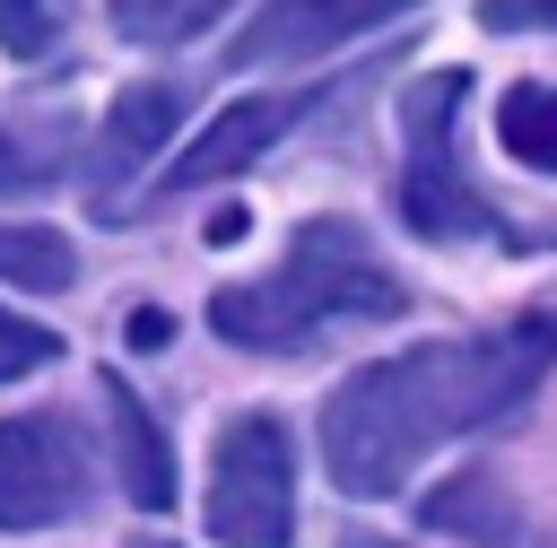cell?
<instances>
[{"label":"cell","instance_id":"cell-1","mask_svg":"<svg viewBox=\"0 0 557 548\" xmlns=\"http://www.w3.org/2000/svg\"><path fill=\"white\" fill-rule=\"evenodd\" d=\"M557 365V322L548 313H522V322H496V331H470V339H426V348H400L383 365H357L331 400H322V470L339 496H400L409 470L444 444V435H470V426H496L505 409H522L540 391V374Z\"/></svg>","mask_w":557,"mask_h":548},{"label":"cell","instance_id":"cell-2","mask_svg":"<svg viewBox=\"0 0 557 548\" xmlns=\"http://www.w3.org/2000/svg\"><path fill=\"white\" fill-rule=\"evenodd\" d=\"M392 313H409V287L374 261L357 217H305L270 278L209 296V331L226 348H261V357H287V348H313L348 322H392Z\"/></svg>","mask_w":557,"mask_h":548},{"label":"cell","instance_id":"cell-3","mask_svg":"<svg viewBox=\"0 0 557 548\" xmlns=\"http://www.w3.org/2000/svg\"><path fill=\"white\" fill-rule=\"evenodd\" d=\"M470 78L461 70H435L400 96V130H409V165H400V217L426 235V244H461V235H496L513 244V226L496 217V200L461 174L453 157V113H461Z\"/></svg>","mask_w":557,"mask_h":548},{"label":"cell","instance_id":"cell-4","mask_svg":"<svg viewBox=\"0 0 557 548\" xmlns=\"http://www.w3.org/2000/svg\"><path fill=\"white\" fill-rule=\"evenodd\" d=\"M209 539L218 548H287L296 539V435L270 409L226 418L209 452Z\"/></svg>","mask_w":557,"mask_h":548},{"label":"cell","instance_id":"cell-5","mask_svg":"<svg viewBox=\"0 0 557 548\" xmlns=\"http://www.w3.org/2000/svg\"><path fill=\"white\" fill-rule=\"evenodd\" d=\"M96 461L61 409L0 418V531H61L87 513Z\"/></svg>","mask_w":557,"mask_h":548},{"label":"cell","instance_id":"cell-6","mask_svg":"<svg viewBox=\"0 0 557 548\" xmlns=\"http://www.w3.org/2000/svg\"><path fill=\"white\" fill-rule=\"evenodd\" d=\"M400 9H418V0H261L252 17H244V35H235V70H287V61H322V52H339L348 35H366V26H383V17H400Z\"/></svg>","mask_w":557,"mask_h":548},{"label":"cell","instance_id":"cell-7","mask_svg":"<svg viewBox=\"0 0 557 548\" xmlns=\"http://www.w3.org/2000/svg\"><path fill=\"white\" fill-rule=\"evenodd\" d=\"M305 113V96H244V104H226L183 157H174V174H165V191H200V183H226V174H244L287 122Z\"/></svg>","mask_w":557,"mask_h":548},{"label":"cell","instance_id":"cell-8","mask_svg":"<svg viewBox=\"0 0 557 548\" xmlns=\"http://www.w3.org/2000/svg\"><path fill=\"white\" fill-rule=\"evenodd\" d=\"M104 452H113V478H122V496L139 513L174 505V444H165V426L148 418V400L122 374H104Z\"/></svg>","mask_w":557,"mask_h":548},{"label":"cell","instance_id":"cell-9","mask_svg":"<svg viewBox=\"0 0 557 548\" xmlns=\"http://www.w3.org/2000/svg\"><path fill=\"white\" fill-rule=\"evenodd\" d=\"M174 122H183V87H165V78L122 87L113 113H104V165H139V157H157V148L174 139Z\"/></svg>","mask_w":557,"mask_h":548},{"label":"cell","instance_id":"cell-10","mask_svg":"<svg viewBox=\"0 0 557 548\" xmlns=\"http://www.w3.org/2000/svg\"><path fill=\"white\" fill-rule=\"evenodd\" d=\"M426 531H461L479 548H505L513 539V505H505V487L487 470H470V478H453V487L426 496Z\"/></svg>","mask_w":557,"mask_h":548},{"label":"cell","instance_id":"cell-11","mask_svg":"<svg viewBox=\"0 0 557 548\" xmlns=\"http://www.w3.org/2000/svg\"><path fill=\"white\" fill-rule=\"evenodd\" d=\"M0 278L26 296H61L78 278V252L61 226H0Z\"/></svg>","mask_w":557,"mask_h":548},{"label":"cell","instance_id":"cell-12","mask_svg":"<svg viewBox=\"0 0 557 548\" xmlns=\"http://www.w3.org/2000/svg\"><path fill=\"white\" fill-rule=\"evenodd\" d=\"M496 139H505L522 165L557 174V87H513V96L496 104Z\"/></svg>","mask_w":557,"mask_h":548},{"label":"cell","instance_id":"cell-13","mask_svg":"<svg viewBox=\"0 0 557 548\" xmlns=\"http://www.w3.org/2000/svg\"><path fill=\"white\" fill-rule=\"evenodd\" d=\"M235 0H113V26L131 43H191L200 26H218Z\"/></svg>","mask_w":557,"mask_h":548},{"label":"cell","instance_id":"cell-14","mask_svg":"<svg viewBox=\"0 0 557 548\" xmlns=\"http://www.w3.org/2000/svg\"><path fill=\"white\" fill-rule=\"evenodd\" d=\"M52 357H61V331H44V322H26V313L0 304V383L35 374V365H52Z\"/></svg>","mask_w":557,"mask_h":548},{"label":"cell","instance_id":"cell-15","mask_svg":"<svg viewBox=\"0 0 557 548\" xmlns=\"http://www.w3.org/2000/svg\"><path fill=\"white\" fill-rule=\"evenodd\" d=\"M0 43H9L17 61H35V52L52 43V17H44V0H0Z\"/></svg>","mask_w":557,"mask_h":548},{"label":"cell","instance_id":"cell-16","mask_svg":"<svg viewBox=\"0 0 557 548\" xmlns=\"http://www.w3.org/2000/svg\"><path fill=\"white\" fill-rule=\"evenodd\" d=\"M479 26H496V35H557V0H479Z\"/></svg>","mask_w":557,"mask_h":548},{"label":"cell","instance_id":"cell-17","mask_svg":"<svg viewBox=\"0 0 557 548\" xmlns=\"http://www.w3.org/2000/svg\"><path fill=\"white\" fill-rule=\"evenodd\" d=\"M131 348H165V313H131Z\"/></svg>","mask_w":557,"mask_h":548},{"label":"cell","instance_id":"cell-18","mask_svg":"<svg viewBox=\"0 0 557 548\" xmlns=\"http://www.w3.org/2000/svg\"><path fill=\"white\" fill-rule=\"evenodd\" d=\"M9 183H26V157H17L9 139H0V191H9Z\"/></svg>","mask_w":557,"mask_h":548},{"label":"cell","instance_id":"cell-19","mask_svg":"<svg viewBox=\"0 0 557 548\" xmlns=\"http://www.w3.org/2000/svg\"><path fill=\"white\" fill-rule=\"evenodd\" d=\"M339 548H400V539H383V531H348Z\"/></svg>","mask_w":557,"mask_h":548},{"label":"cell","instance_id":"cell-20","mask_svg":"<svg viewBox=\"0 0 557 548\" xmlns=\"http://www.w3.org/2000/svg\"><path fill=\"white\" fill-rule=\"evenodd\" d=\"M131 548H174V539H131Z\"/></svg>","mask_w":557,"mask_h":548}]
</instances>
